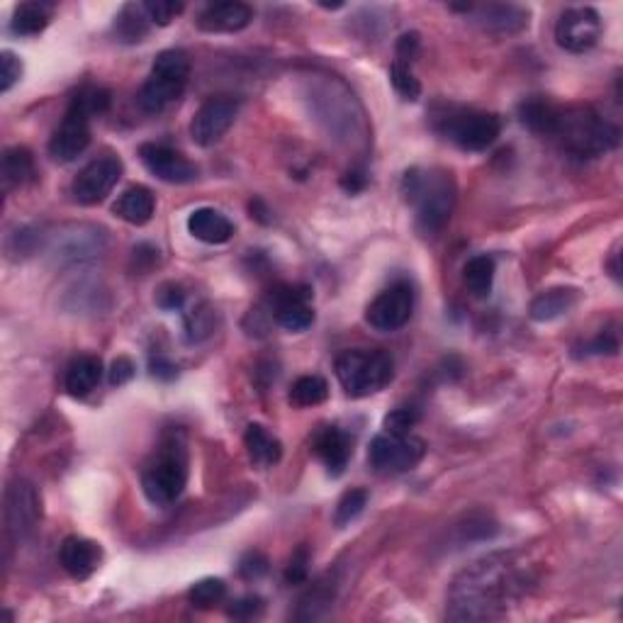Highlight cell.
Masks as SVG:
<instances>
[{"instance_id":"41","label":"cell","mask_w":623,"mask_h":623,"mask_svg":"<svg viewBox=\"0 0 623 623\" xmlns=\"http://www.w3.org/2000/svg\"><path fill=\"white\" fill-rule=\"evenodd\" d=\"M419 422V412L412 407H400L385 417V431L390 434H412V426Z\"/></svg>"},{"instance_id":"4","label":"cell","mask_w":623,"mask_h":623,"mask_svg":"<svg viewBox=\"0 0 623 623\" xmlns=\"http://www.w3.org/2000/svg\"><path fill=\"white\" fill-rule=\"evenodd\" d=\"M188 485V451L181 431H171L142 470V490L151 504L168 507Z\"/></svg>"},{"instance_id":"48","label":"cell","mask_w":623,"mask_h":623,"mask_svg":"<svg viewBox=\"0 0 623 623\" xmlns=\"http://www.w3.org/2000/svg\"><path fill=\"white\" fill-rule=\"evenodd\" d=\"M589 349H592V353H616L619 351V339L611 334H604L602 331V334H599L597 339L589 344Z\"/></svg>"},{"instance_id":"46","label":"cell","mask_w":623,"mask_h":623,"mask_svg":"<svg viewBox=\"0 0 623 623\" xmlns=\"http://www.w3.org/2000/svg\"><path fill=\"white\" fill-rule=\"evenodd\" d=\"M185 302V293L178 285H164L159 293V305L164 307V310H178V307H183Z\"/></svg>"},{"instance_id":"11","label":"cell","mask_w":623,"mask_h":623,"mask_svg":"<svg viewBox=\"0 0 623 623\" xmlns=\"http://www.w3.org/2000/svg\"><path fill=\"white\" fill-rule=\"evenodd\" d=\"M239 115V100L232 95H215L205 100L190 122V137L198 147H215L217 142L229 132Z\"/></svg>"},{"instance_id":"22","label":"cell","mask_w":623,"mask_h":623,"mask_svg":"<svg viewBox=\"0 0 623 623\" xmlns=\"http://www.w3.org/2000/svg\"><path fill=\"white\" fill-rule=\"evenodd\" d=\"M154 210H156L154 193H151L149 188H144V185H132V188H127L125 193L117 198L115 205H112L115 217H120V220L127 224H134V227H144V224L151 222Z\"/></svg>"},{"instance_id":"1","label":"cell","mask_w":623,"mask_h":623,"mask_svg":"<svg viewBox=\"0 0 623 623\" xmlns=\"http://www.w3.org/2000/svg\"><path fill=\"white\" fill-rule=\"evenodd\" d=\"M533 587L531 565L514 550L475 560L453 577L446 616L451 621H492L507 614Z\"/></svg>"},{"instance_id":"34","label":"cell","mask_w":623,"mask_h":623,"mask_svg":"<svg viewBox=\"0 0 623 623\" xmlns=\"http://www.w3.org/2000/svg\"><path fill=\"white\" fill-rule=\"evenodd\" d=\"M183 327L188 344H200V341L207 339V336L212 334V329H215V312L207 305H198L193 312L185 314Z\"/></svg>"},{"instance_id":"40","label":"cell","mask_w":623,"mask_h":623,"mask_svg":"<svg viewBox=\"0 0 623 623\" xmlns=\"http://www.w3.org/2000/svg\"><path fill=\"white\" fill-rule=\"evenodd\" d=\"M20 78H22L20 56L10 52V49H3V52H0V93H10V88H13Z\"/></svg>"},{"instance_id":"38","label":"cell","mask_w":623,"mask_h":623,"mask_svg":"<svg viewBox=\"0 0 623 623\" xmlns=\"http://www.w3.org/2000/svg\"><path fill=\"white\" fill-rule=\"evenodd\" d=\"M142 5H144V10H147L151 25H159V27L171 25V22L185 10V5L176 3V0H147V3H142Z\"/></svg>"},{"instance_id":"30","label":"cell","mask_w":623,"mask_h":623,"mask_svg":"<svg viewBox=\"0 0 623 623\" xmlns=\"http://www.w3.org/2000/svg\"><path fill=\"white\" fill-rule=\"evenodd\" d=\"M495 258L482 254L473 256L468 263H465L463 280L465 288L470 290L475 297H490L492 285H495Z\"/></svg>"},{"instance_id":"43","label":"cell","mask_w":623,"mask_h":623,"mask_svg":"<svg viewBox=\"0 0 623 623\" xmlns=\"http://www.w3.org/2000/svg\"><path fill=\"white\" fill-rule=\"evenodd\" d=\"M261 609L263 599L249 594V597H241L234 602V606H229V616H232V619H254V616L261 614Z\"/></svg>"},{"instance_id":"16","label":"cell","mask_w":623,"mask_h":623,"mask_svg":"<svg viewBox=\"0 0 623 623\" xmlns=\"http://www.w3.org/2000/svg\"><path fill=\"white\" fill-rule=\"evenodd\" d=\"M271 314L285 331H305L312 327V293L302 285H280L271 293Z\"/></svg>"},{"instance_id":"12","label":"cell","mask_w":623,"mask_h":623,"mask_svg":"<svg viewBox=\"0 0 623 623\" xmlns=\"http://www.w3.org/2000/svg\"><path fill=\"white\" fill-rule=\"evenodd\" d=\"M122 171H125V166L117 156H100V159L91 161L78 171L74 183H71V195H74L78 205H98L120 183Z\"/></svg>"},{"instance_id":"26","label":"cell","mask_w":623,"mask_h":623,"mask_svg":"<svg viewBox=\"0 0 623 623\" xmlns=\"http://www.w3.org/2000/svg\"><path fill=\"white\" fill-rule=\"evenodd\" d=\"M100 378H103V363L95 356H78L76 361H71V366L66 368V392L71 397H88L98 387Z\"/></svg>"},{"instance_id":"32","label":"cell","mask_w":623,"mask_h":623,"mask_svg":"<svg viewBox=\"0 0 623 623\" xmlns=\"http://www.w3.org/2000/svg\"><path fill=\"white\" fill-rule=\"evenodd\" d=\"M329 397V385L322 375H302L290 387V402L295 407H317Z\"/></svg>"},{"instance_id":"29","label":"cell","mask_w":623,"mask_h":623,"mask_svg":"<svg viewBox=\"0 0 623 623\" xmlns=\"http://www.w3.org/2000/svg\"><path fill=\"white\" fill-rule=\"evenodd\" d=\"M580 300V293L575 288H550L531 302L533 322H553V319L568 314Z\"/></svg>"},{"instance_id":"31","label":"cell","mask_w":623,"mask_h":623,"mask_svg":"<svg viewBox=\"0 0 623 623\" xmlns=\"http://www.w3.org/2000/svg\"><path fill=\"white\" fill-rule=\"evenodd\" d=\"M555 115H558V105L548 103V100L543 98L526 100L519 108L521 125L529 127L533 134H541V137H550L555 125Z\"/></svg>"},{"instance_id":"6","label":"cell","mask_w":623,"mask_h":623,"mask_svg":"<svg viewBox=\"0 0 623 623\" xmlns=\"http://www.w3.org/2000/svg\"><path fill=\"white\" fill-rule=\"evenodd\" d=\"M336 378L349 397H370L395 378V361L387 351H344L336 358Z\"/></svg>"},{"instance_id":"19","label":"cell","mask_w":623,"mask_h":623,"mask_svg":"<svg viewBox=\"0 0 623 623\" xmlns=\"http://www.w3.org/2000/svg\"><path fill=\"white\" fill-rule=\"evenodd\" d=\"M314 456L327 465L331 477L344 475L346 465L353 456V439L339 426H324L317 431L312 441Z\"/></svg>"},{"instance_id":"33","label":"cell","mask_w":623,"mask_h":623,"mask_svg":"<svg viewBox=\"0 0 623 623\" xmlns=\"http://www.w3.org/2000/svg\"><path fill=\"white\" fill-rule=\"evenodd\" d=\"M227 597V585L220 577H205V580L195 582L193 587L188 589V602L195 606V609H212Z\"/></svg>"},{"instance_id":"20","label":"cell","mask_w":623,"mask_h":623,"mask_svg":"<svg viewBox=\"0 0 623 623\" xmlns=\"http://www.w3.org/2000/svg\"><path fill=\"white\" fill-rule=\"evenodd\" d=\"M100 558H103V550L98 543L83 536H69L61 543L59 563L74 580H88L98 570Z\"/></svg>"},{"instance_id":"25","label":"cell","mask_w":623,"mask_h":623,"mask_svg":"<svg viewBox=\"0 0 623 623\" xmlns=\"http://www.w3.org/2000/svg\"><path fill=\"white\" fill-rule=\"evenodd\" d=\"M103 249V234L93 227H74L69 234H59L56 239V251L61 258H69V261H83V258H91Z\"/></svg>"},{"instance_id":"21","label":"cell","mask_w":623,"mask_h":623,"mask_svg":"<svg viewBox=\"0 0 623 623\" xmlns=\"http://www.w3.org/2000/svg\"><path fill=\"white\" fill-rule=\"evenodd\" d=\"M188 232L202 244L220 246L234 237V222L215 207H200L190 212Z\"/></svg>"},{"instance_id":"28","label":"cell","mask_w":623,"mask_h":623,"mask_svg":"<svg viewBox=\"0 0 623 623\" xmlns=\"http://www.w3.org/2000/svg\"><path fill=\"white\" fill-rule=\"evenodd\" d=\"M246 451H249L251 463L258 468H271L283 458V443H280L266 426L261 424H249L244 434Z\"/></svg>"},{"instance_id":"24","label":"cell","mask_w":623,"mask_h":623,"mask_svg":"<svg viewBox=\"0 0 623 623\" xmlns=\"http://www.w3.org/2000/svg\"><path fill=\"white\" fill-rule=\"evenodd\" d=\"M0 176H3L5 193H10L13 188H22V185L35 181L37 166H35V156H32V151L25 147L5 149Z\"/></svg>"},{"instance_id":"44","label":"cell","mask_w":623,"mask_h":623,"mask_svg":"<svg viewBox=\"0 0 623 623\" xmlns=\"http://www.w3.org/2000/svg\"><path fill=\"white\" fill-rule=\"evenodd\" d=\"M417 54H419V35L417 32H407V35H402L400 42H397V61L409 66V61L417 59Z\"/></svg>"},{"instance_id":"18","label":"cell","mask_w":623,"mask_h":623,"mask_svg":"<svg viewBox=\"0 0 623 623\" xmlns=\"http://www.w3.org/2000/svg\"><path fill=\"white\" fill-rule=\"evenodd\" d=\"M251 20H254V10L249 5L229 0V3H212L202 8L195 25L207 35H234V32L246 30Z\"/></svg>"},{"instance_id":"10","label":"cell","mask_w":623,"mask_h":623,"mask_svg":"<svg viewBox=\"0 0 623 623\" xmlns=\"http://www.w3.org/2000/svg\"><path fill=\"white\" fill-rule=\"evenodd\" d=\"M602 37V18L589 5L568 8L555 22V42L570 54H585Z\"/></svg>"},{"instance_id":"17","label":"cell","mask_w":623,"mask_h":623,"mask_svg":"<svg viewBox=\"0 0 623 623\" xmlns=\"http://www.w3.org/2000/svg\"><path fill=\"white\" fill-rule=\"evenodd\" d=\"M139 159L147 166L151 176L171 185L193 183L198 178V166L183 156L181 151L166 147V144H142L139 147Z\"/></svg>"},{"instance_id":"47","label":"cell","mask_w":623,"mask_h":623,"mask_svg":"<svg viewBox=\"0 0 623 623\" xmlns=\"http://www.w3.org/2000/svg\"><path fill=\"white\" fill-rule=\"evenodd\" d=\"M149 370H151V375H154V378H159V380H173V378H176V375H178L176 363L168 361L166 356L151 358V361H149Z\"/></svg>"},{"instance_id":"23","label":"cell","mask_w":623,"mask_h":623,"mask_svg":"<svg viewBox=\"0 0 623 623\" xmlns=\"http://www.w3.org/2000/svg\"><path fill=\"white\" fill-rule=\"evenodd\" d=\"M151 30V20L142 3H125L117 10L115 22H112V35L122 44L144 42Z\"/></svg>"},{"instance_id":"8","label":"cell","mask_w":623,"mask_h":623,"mask_svg":"<svg viewBox=\"0 0 623 623\" xmlns=\"http://www.w3.org/2000/svg\"><path fill=\"white\" fill-rule=\"evenodd\" d=\"M426 443L414 434H383L375 436L368 448V463L380 475L409 473L422 463Z\"/></svg>"},{"instance_id":"45","label":"cell","mask_w":623,"mask_h":623,"mask_svg":"<svg viewBox=\"0 0 623 623\" xmlns=\"http://www.w3.org/2000/svg\"><path fill=\"white\" fill-rule=\"evenodd\" d=\"M132 378H134V363L129 361L127 356H120L110 368V383L120 387V385L129 383Z\"/></svg>"},{"instance_id":"14","label":"cell","mask_w":623,"mask_h":623,"mask_svg":"<svg viewBox=\"0 0 623 623\" xmlns=\"http://www.w3.org/2000/svg\"><path fill=\"white\" fill-rule=\"evenodd\" d=\"M451 10H460L465 13L473 25L480 30L492 32V35H516V32L529 27V8L514 3H465V5H451Z\"/></svg>"},{"instance_id":"13","label":"cell","mask_w":623,"mask_h":623,"mask_svg":"<svg viewBox=\"0 0 623 623\" xmlns=\"http://www.w3.org/2000/svg\"><path fill=\"white\" fill-rule=\"evenodd\" d=\"M414 312V290L407 280H397L375 297L366 310V322L375 331H397Z\"/></svg>"},{"instance_id":"15","label":"cell","mask_w":623,"mask_h":623,"mask_svg":"<svg viewBox=\"0 0 623 623\" xmlns=\"http://www.w3.org/2000/svg\"><path fill=\"white\" fill-rule=\"evenodd\" d=\"M91 120L93 117L86 110L71 103L61 125L56 127L52 139H49V154L56 161H64V164L76 161L91 144Z\"/></svg>"},{"instance_id":"2","label":"cell","mask_w":623,"mask_h":623,"mask_svg":"<svg viewBox=\"0 0 623 623\" xmlns=\"http://www.w3.org/2000/svg\"><path fill=\"white\" fill-rule=\"evenodd\" d=\"M402 195L417 212L419 232L431 237L446 227L456 207V181L441 168H412L402 178Z\"/></svg>"},{"instance_id":"49","label":"cell","mask_w":623,"mask_h":623,"mask_svg":"<svg viewBox=\"0 0 623 623\" xmlns=\"http://www.w3.org/2000/svg\"><path fill=\"white\" fill-rule=\"evenodd\" d=\"M368 178L363 171H349L344 178H341V185H344V190H349V193H361L363 188H366Z\"/></svg>"},{"instance_id":"7","label":"cell","mask_w":623,"mask_h":623,"mask_svg":"<svg viewBox=\"0 0 623 623\" xmlns=\"http://www.w3.org/2000/svg\"><path fill=\"white\" fill-rule=\"evenodd\" d=\"M439 120V132L451 139L453 144L465 151H485L497 142L502 134V122L497 115L482 110L451 108L448 105L443 115H436Z\"/></svg>"},{"instance_id":"5","label":"cell","mask_w":623,"mask_h":623,"mask_svg":"<svg viewBox=\"0 0 623 623\" xmlns=\"http://www.w3.org/2000/svg\"><path fill=\"white\" fill-rule=\"evenodd\" d=\"M190 78V59L183 49H166L156 56L151 74L144 81L137 100L149 115H159L181 98Z\"/></svg>"},{"instance_id":"35","label":"cell","mask_w":623,"mask_h":623,"mask_svg":"<svg viewBox=\"0 0 623 623\" xmlns=\"http://www.w3.org/2000/svg\"><path fill=\"white\" fill-rule=\"evenodd\" d=\"M368 504V492L366 490H349L344 497L339 499V504H336V514H334V521L336 526H349L351 521H356L358 516L363 514V509H366Z\"/></svg>"},{"instance_id":"9","label":"cell","mask_w":623,"mask_h":623,"mask_svg":"<svg viewBox=\"0 0 623 623\" xmlns=\"http://www.w3.org/2000/svg\"><path fill=\"white\" fill-rule=\"evenodd\" d=\"M42 521V499L27 480L10 482L5 492V531L15 543L25 541Z\"/></svg>"},{"instance_id":"37","label":"cell","mask_w":623,"mask_h":623,"mask_svg":"<svg viewBox=\"0 0 623 623\" xmlns=\"http://www.w3.org/2000/svg\"><path fill=\"white\" fill-rule=\"evenodd\" d=\"M71 103H76L78 108H83L88 115H103L110 108V93L105 88L98 86H86L76 93V98H71Z\"/></svg>"},{"instance_id":"3","label":"cell","mask_w":623,"mask_h":623,"mask_svg":"<svg viewBox=\"0 0 623 623\" xmlns=\"http://www.w3.org/2000/svg\"><path fill=\"white\" fill-rule=\"evenodd\" d=\"M550 139H555L563 151L577 159H597L619 144V127L611 125L592 108H582V105L560 108L558 105Z\"/></svg>"},{"instance_id":"27","label":"cell","mask_w":623,"mask_h":623,"mask_svg":"<svg viewBox=\"0 0 623 623\" xmlns=\"http://www.w3.org/2000/svg\"><path fill=\"white\" fill-rule=\"evenodd\" d=\"M54 3H44V0H30V3H20L13 10V20H10V30L18 37H35L39 32L47 30L52 22Z\"/></svg>"},{"instance_id":"39","label":"cell","mask_w":623,"mask_h":623,"mask_svg":"<svg viewBox=\"0 0 623 623\" xmlns=\"http://www.w3.org/2000/svg\"><path fill=\"white\" fill-rule=\"evenodd\" d=\"M268 570H271V560H268L261 550H249V553H244V558L239 560L241 580L256 582L261 580L263 575H268Z\"/></svg>"},{"instance_id":"36","label":"cell","mask_w":623,"mask_h":623,"mask_svg":"<svg viewBox=\"0 0 623 623\" xmlns=\"http://www.w3.org/2000/svg\"><path fill=\"white\" fill-rule=\"evenodd\" d=\"M390 83L404 100H417L419 95H422V83H419V78L412 74V69H409L407 64H400V61H395V64L390 66Z\"/></svg>"},{"instance_id":"42","label":"cell","mask_w":623,"mask_h":623,"mask_svg":"<svg viewBox=\"0 0 623 623\" xmlns=\"http://www.w3.org/2000/svg\"><path fill=\"white\" fill-rule=\"evenodd\" d=\"M307 575H310V550L300 546L293 553V558H290L288 570H285V580H288V585H302L307 580Z\"/></svg>"}]
</instances>
